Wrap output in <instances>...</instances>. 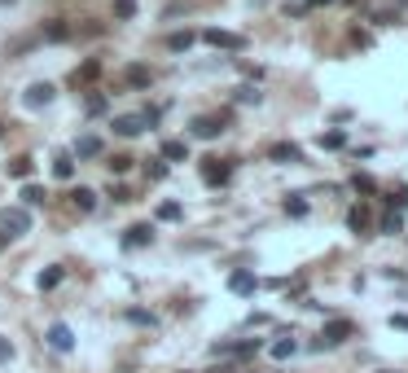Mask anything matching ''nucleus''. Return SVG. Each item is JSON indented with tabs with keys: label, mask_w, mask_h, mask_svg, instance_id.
I'll return each mask as SVG.
<instances>
[{
	"label": "nucleus",
	"mask_w": 408,
	"mask_h": 373,
	"mask_svg": "<svg viewBox=\"0 0 408 373\" xmlns=\"http://www.w3.org/2000/svg\"><path fill=\"white\" fill-rule=\"evenodd\" d=\"M22 233H31V211L27 207H5L0 211V237H22Z\"/></svg>",
	"instance_id": "1"
},
{
	"label": "nucleus",
	"mask_w": 408,
	"mask_h": 373,
	"mask_svg": "<svg viewBox=\"0 0 408 373\" xmlns=\"http://www.w3.org/2000/svg\"><path fill=\"white\" fill-rule=\"evenodd\" d=\"M154 119H159V110H145V114H119V119H114V132H119V136H141L145 128H154Z\"/></svg>",
	"instance_id": "2"
},
{
	"label": "nucleus",
	"mask_w": 408,
	"mask_h": 373,
	"mask_svg": "<svg viewBox=\"0 0 408 373\" xmlns=\"http://www.w3.org/2000/svg\"><path fill=\"white\" fill-rule=\"evenodd\" d=\"M351 334H355V325H351V320H343V316H338V320H329V325L321 330V338H316V352H325V347H338V342H347Z\"/></svg>",
	"instance_id": "3"
},
{
	"label": "nucleus",
	"mask_w": 408,
	"mask_h": 373,
	"mask_svg": "<svg viewBox=\"0 0 408 373\" xmlns=\"http://www.w3.org/2000/svg\"><path fill=\"white\" fill-rule=\"evenodd\" d=\"M53 97H58V88L48 84V80H40V84H31L27 92H22V106H27V110H44Z\"/></svg>",
	"instance_id": "4"
},
{
	"label": "nucleus",
	"mask_w": 408,
	"mask_h": 373,
	"mask_svg": "<svg viewBox=\"0 0 408 373\" xmlns=\"http://www.w3.org/2000/svg\"><path fill=\"white\" fill-rule=\"evenodd\" d=\"M224 123H228V114H198L193 119V136L198 141H215L224 132Z\"/></svg>",
	"instance_id": "5"
},
{
	"label": "nucleus",
	"mask_w": 408,
	"mask_h": 373,
	"mask_svg": "<svg viewBox=\"0 0 408 373\" xmlns=\"http://www.w3.org/2000/svg\"><path fill=\"white\" fill-rule=\"evenodd\" d=\"M44 342L48 347H53V352H75V334H70V325H66V320H53V325H48V334H44Z\"/></svg>",
	"instance_id": "6"
},
{
	"label": "nucleus",
	"mask_w": 408,
	"mask_h": 373,
	"mask_svg": "<svg viewBox=\"0 0 408 373\" xmlns=\"http://www.w3.org/2000/svg\"><path fill=\"white\" fill-rule=\"evenodd\" d=\"M202 40H207L211 48H228V53H237V48H246V36H233V31H220V27H211V31H202Z\"/></svg>",
	"instance_id": "7"
},
{
	"label": "nucleus",
	"mask_w": 408,
	"mask_h": 373,
	"mask_svg": "<svg viewBox=\"0 0 408 373\" xmlns=\"http://www.w3.org/2000/svg\"><path fill=\"white\" fill-rule=\"evenodd\" d=\"M149 242H154V224H132V229L123 233L127 251H141V246H149Z\"/></svg>",
	"instance_id": "8"
},
{
	"label": "nucleus",
	"mask_w": 408,
	"mask_h": 373,
	"mask_svg": "<svg viewBox=\"0 0 408 373\" xmlns=\"http://www.w3.org/2000/svg\"><path fill=\"white\" fill-rule=\"evenodd\" d=\"M228 176H233V167H228V163H220V158L202 163V180H207V185H228Z\"/></svg>",
	"instance_id": "9"
},
{
	"label": "nucleus",
	"mask_w": 408,
	"mask_h": 373,
	"mask_svg": "<svg viewBox=\"0 0 408 373\" xmlns=\"http://www.w3.org/2000/svg\"><path fill=\"white\" fill-rule=\"evenodd\" d=\"M259 347H264L259 338H242V342H224V347H215V356H242V360H246V356L259 352Z\"/></svg>",
	"instance_id": "10"
},
{
	"label": "nucleus",
	"mask_w": 408,
	"mask_h": 373,
	"mask_svg": "<svg viewBox=\"0 0 408 373\" xmlns=\"http://www.w3.org/2000/svg\"><path fill=\"white\" fill-rule=\"evenodd\" d=\"M268 158L272 163H303V149L290 141H277V145H268Z\"/></svg>",
	"instance_id": "11"
},
{
	"label": "nucleus",
	"mask_w": 408,
	"mask_h": 373,
	"mask_svg": "<svg viewBox=\"0 0 408 373\" xmlns=\"http://www.w3.org/2000/svg\"><path fill=\"white\" fill-rule=\"evenodd\" d=\"M123 84H127V88H149V84H154V75H149V66L132 62V66L123 70Z\"/></svg>",
	"instance_id": "12"
},
{
	"label": "nucleus",
	"mask_w": 408,
	"mask_h": 373,
	"mask_svg": "<svg viewBox=\"0 0 408 373\" xmlns=\"http://www.w3.org/2000/svg\"><path fill=\"white\" fill-rule=\"evenodd\" d=\"M159 158L163 163H189V141H163Z\"/></svg>",
	"instance_id": "13"
},
{
	"label": "nucleus",
	"mask_w": 408,
	"mask_h": 373,
	"mask_svg": "<svg viewBox=\"0 0 408 373\" xmlns=\"http://www.w3.org/2000/svg\"><path fill=\"white\" fill-rule=\"evenodd\" d=\"M347 229L365 237V233L373 229V215H369V207H351V211H347Z\"/></svg>",
	"instance_id": "14"
},
{
	"label": "nucleus",
	"mask_w": 408,
	"mask_h": 373,
	"mask_svg": "<svg viewBox=\"0 0 408 373\" xmlns=\"http://www.w3.org/2000/svg\"><path fill=\"white\" fill-rule=\"evenodd\" d=\"M40 40H44V44H66V40H70V27H66L62 18H53V22H44Z\"/></svg>",
	"instance_id": "15"
},
{
	"label": "nucleus",
	"mask_w": 408,
	"mask_h": 373,
	"mask_svg": "<svg viewBox=\"0 0 408 373\" xmlns=\"http://www.w3.org/2000/svg\"><path fill=\"white\" fill-rule=\"evenodd\" d=\"M254 286H259V281H254L250 268H237L233 277H228V290H233V294H254Z\"/></svg>",
	"instance_id": "16"
},
{
	"label": "nucleus",
	"mask_w": 408,
	"mask_h": 373,
	"mask_svg": "<svg viewBox=\"0 0 408 373\" xmlns=\"http://www.w3.org/2000/svg\"><path fill=\"white\" fill-rule=\"evenodd\" d=\"M101 149H106V145H101V136H80V141H75V154H70V158H97Z\"/></svg>",
	"instance_id": "17"
},
{
	"label": "nucleus",
	"mask_w": 408,
	"mask_h": 373,
	"mask_svg": "<svg viewBox=\"0 0 408 373\" xmlns=\"http://www.w3.org/2000/svg\"><path fill=\"white\" fill-rule=\"evenodd\" d=\"M31 171H36V158H31V154H18V158L9 163V176H14V180H27Z\"/></svg>",
	"instance_id": "18"
},
{
	"label": "nucleus",
	"mask_w": 408,
	"mask_h": 373,
	"mask_svg": "<svg viewBox=\"0 0 408 373\" xmlns=\"http://www.w3.org/2000/svg\"><path fill=\"white\" fill-rule=\"evenodd\" d=\"M70 202H75V211H84V215H88V211H97V193L80 185V189H75V193H70Z\"/></svg>",
	"instance_id": "19"
},
{
	"label": "nucleus",
	"mask_w": 408,
	"mask_h": 373,
	"mask_svg": "<svg viewBox=\"0 0 408 373\" xmlns=\"http://www.w3.org/2000/svg\"><path fill=\"white\" fill-rule=\"evenodd\" d=\"M62 277H66V268H58V264H53V268H44V272H40V290H58V286H62Z\"/></svg>",
	"instance_id": "20"
},
{
	"label": "nucleus",
	"mask_w": 408,
	"mask_h": 373,
	"mask_svg": "<svg viewBox=\"0 0 408 373\" xmlns=\"http://www.w3.org/2000/svg\"><path fill=\"white\" fill-rule=\"evenodd\" d=\"M53 176H58V180H75V158H70V154H58V158H53Z\"/></svg>",
	"instance_id": "21"
},
{
	"label": "nucleus",
	"mask_w": 408,
	"mask_h": 373,
	"mask_svg": "<svg viewBox=\"0 0 408 373\" xmlns=\"http://www.w3.org/2000/svg\"><path fill=\"white\" fill-rule=\"evenodd\" d=\"M189 44H193V31H171V36H167L171 53H189Z\"/></svg>",
	"instance_id": "22"
},
{
	"label": "nucleus",
	"mask_w": 408,
	"mask_h": 373,
	"mask_svg": "<svg viewBox=\"0 0 408 373\" xmlns=\"http://www.w3.org/2000/svg\"><path fill=\"white\" fill-rule=\"evenodd\" d=\"M97 75H101V62H97V58H88V62H84L80 70H75V84H92Z\"/></svg>",
	"instance_id": "23"
},
{
	"label": "nucleus",
	"mask_w": 408,
	"mask_h": 373,
	"mask_svg": "<svg viewBox=\"0 0 408 373\" xmlns=\"http://www.w3.org/2000/svg\"><path fill=\"white\" fill-rule=\"evenodd\" d=\"M294 352H299L294 338H277V342H272V360H290Z\"/></svg>",
	"instance_id": "24"
},
{
	"label": "nucleus",
	"mask_w": 408,
	"mask_h": 373,
	"mask_svg": "<svg viewBox=\"0 0 408 373\" xmlns=\"http://www.w3.org/2000/svg\"><path fill=\"white\" fill-rule=\"evenodd\" d=\"M377 229H382V233H391V237H395V233H404V215H399V211H387Z\"/></svg>",
	"instance_id": "25"
},
{
	"label": "nucleus",
	"mask_w": 408,
	"mask_h": 373,
	"mask_svg": "<svg viewBox=\"0 0 408 373\" xmlns=\"http://www.w3.org/2000/svg\"><path fill=\"white\" fill-rule=\"evenodd\" d=\"M127 320H132V325H145V330H154V325H159L154 312H145V308H127Z\"/></svg>",
	"instance_id": "26"
},
{
	"label": "nucleus",
	"mask_w": 408,
	"mask_h": 373,
	"mask_svg": "<svg viewBox=\"0 0 408 373\" xmlns=\"http://www.w3.org/2000/svg\"><path fill=\"white\" fill-rule=\"evenodd\" d=\"M316 145H321V149H343V145H347V132H338V128H334V132H321Z\"/></svg>",
	"instance_id": "27"
},
{
	"label": "nucleus",
	"mask_w": 408,
	"mask_h": 373,
	"mask_svg": "<svg viewBox=\"0 0 408 373\" xmlns=\"http://www.w3.org/2000/svg\"><path fill=\"white\" fill-rule=\"evenodd\" d=\"M44 198H48V193H44L40 185H22V202H27V207H44Z\"/></svg>",
	"instance_id": "28"
},
{
	"label": "nucleus",
	"mask_w": 408,
	"mask_h": 373,
	"mask_svg": "<svg viewBox=\"0 0 408 373\" xmlns=\"http://www.w3.org/2000/svg\"><path fill=\"white\" fill-rule=\"evenodd\" d=\"M308 211H312V207H308V198H299V193H294V198H286V215L303 220V215H308Z\"/></svg>",
	"instance_id": "29"
},
{
	"label": "nucleus",
	"mask_w": 408,
	"mask_h": 373,
	"mask_svg": "<svg viewBox=\"0 0 408 373\" xmlns=\"http://www.w3.org/2000/svg\"><path fill=\"white\" fill-rule=\"evenodd\" d=\"M351 189H355V193H377V180L365 176V171H355V176H351Z\"/></svg>",
	"instance_id": "30"
},
{
	"label": "nucleus",
	"mask_w": 408,
	"mask_h": 373,
	"mask_svg": "<svg viewBox=\"0 0 408 373\" xmlns=\"http://www.w3.org/2000/svg\"><path fill=\"white\" fill-rule=\"evenodd\" d=\"M114 18L119 22H132L136 18V0H114Z\"/></svg>",
	"instance_id": "31"
},
{
	"label": "nucleus",
	"mask_w": 408,
	"mask_h": 373,
	"mask_svg": "<svg viewBox=\"0 0 408 373\" xmlns=\"http://www.w3.org/2000/svg\"><path fill=\"white\" fill-rule=\"evenodd\" d=\"M181 215H185V211H181V202H159V220H163V224H176Z\"/></svg>",
	"instance_id": "32"
},
{
	"label": "nucleus",
	"mask_w": 408,
	"mask_h": 373,
	"mask_svg": "<svg viewBox=\"0 0 408 373\" xmlns=\"http://www.w3.org/2000/svg\"><path fill=\"white\" fill-rule=\"evenodd\" d=\"M237 102H242V106H259V88H254V84H242V88H237Z\"/></svg>",
	"instance_id": "33"
},
{
	"label": "nucleus",
	"mask_w": 408,
	"mask_h": 373,
	"mask_svg": "<svg viewBox=\"0 0 408 373\" xmlns=\"http://www.w3.org/2000/svg\"><path fill=\"white\" fill-rule=\"evenodd\" d=\"M145 176H149V180H167V163H163V158L145 163Z\"/></svg>",
	"instance_id": "34"
},
{
	"label": "nucleus",
	"mask_w": 408,
	"mask_h": 373,
	"mask_svg": "<svg viewBox=\"0 0 408 373\" xmlns=\"http://www.w3.org/2000/svg\"><path fill=\"white\" fill-rule=\"evenodd\" d=\"M84 110H88V114H106V97H101V92H88Z\"/></svg>",
	"instance_id": "35"
},
{
	"label": "nucleus",
	"mask_w": 408,
	"mask_h": 373,
	"mask_svg": "<svg viewBox=\"0 0 408 373\" xmlns=\"http://www.w3.org/2000/svg\"><path fill=\"white\" fill-rule=\"evenodd\" d=\"M387 202H391V211H399V215H404V211H408V189H399V193H391V198H387Z\"/></svg>",
	"instance_id": "36"
},
{
	"label": "nucleus",
	"mask_w": 408,
	"mask_h": 373,
	"mask_svg": "<svg viewBox=\"0 0 408 373\" xmlns=\"http://www.w3.org/2000/svg\"><path fill=\"white\" fill-rule=\"evenodd\" d=\"M127 167H132V158H127V154H119V158H110V171H114V176H123V171Z\"/></svg>",
	"instance_id": "37"
},
{
	"label": "nucleus",
	"mask_w": 408,
	"mask_h": 373,
	"mask_svg": "<svg viewBox=\"0 0 408 373\" xmlns=\"http://www.w3.org/2000/svg\"><path fill=\"white\" fill-rule=\"evenodd\" d=\"M9 360H14V342L0 338V364H9Z\"/></svg>",
	"instance_id": "38"
},
{
	"label": "nucleus",
	"mask_w": 408,
	"mask_h": 373,
	"mask_svg": "<svg viewBox=\"0 0 408 373\" xmlns=\"http://www.w3.org/2000/svg\"><path fill=\"white\" fill-rule=\"evenodd\" d=\"M391 330H408V312H391Z\"/></svg>",
	"instance_id": "39"
},
{
	"label": "nucleus",
	"mask_w": 408,
	"mask_h": 373,
	"mask_svg": "<svg viewBox=\"0 0 408 373\" xmlns=\"http://www.w3.org/2000/svg\"><path fill=\"white\" fill-rule=\"evenodd\" d=\"M308 5H329V0H308Z\"/></svg>",
	"instance_id": "40"
},
{
	"label": "nucleus",
	"mask_w": 408,
	"mask_h": 373,
	"mask_svg": "<svg viewBox=\"0 0 408 373\" xmlns=\"http://www.w3.org/2000/svg\"><path fill=\"white\" fill-rule=\"evenodd\" d=\"M211 373H228V369H211Z\"/></svg>",
	"instance_id": "41"
},
{
	"label": "nucleus",
	"mask_w": 408,
	"mask_h": 373,
	"mask_svg": "<svg viewBox=\"0 0 408 373\" xmlns=\"http://www.w3.org/2000/svg\"><path fill=\"white\" fill-rule=\"evenodd\" d=\"M0 5H14V0H0Z\"/></svg>",
	"instance_id": "42"
},
{
	"label": "nucleus",
	"mask_w": 408,
	"mask_h": 373,
	"mask_svg": "<svg viewBox=\"0 0 408 373\" xmlns=\"http://www.w3.org/2000/svg\"><path fill=\"white\" fill-rule=\"evenodd\" d=\"M0 136H5V123H0Z\"/></svg>",
	"instance_id": "43"
},
{
	"label": "nucleus",
	"mask_w": 408,
	"mask_h": 373,
	"mask_svg": "<svg viewBox=\"0 0 408 373\" xmlns=\"http://www.w3.org/2000/svg\"><path fill=\"white\" fill-rule=\"evenodd\" d=\"M404 5H408V0H404Z\"/></svg>",
	"instance_id": "44"
}]
</instances>
